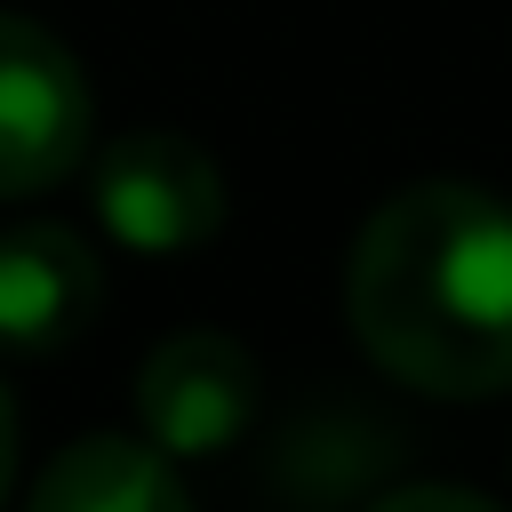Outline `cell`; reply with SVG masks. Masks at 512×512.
I'll return each mask as SVG.
<instances>
[{
    "instance_id": "cell-1",
    "label": "cell",
    "mask_w": 512,
    "mask_h": 512,
    "mask_svg": "<svg viewBox=\"0 0 512 512\" xmlns=\"http://www.w3.org/2000/svg\"><path fill=\"white\" fill-rule=\"evenodd\" d=\"M360 352L440 400L512 384V208L480 184L432 176L392 192L344 264Z\"/></svg>"
},
{
    "instance_id": "cell-2",
    "label": "cell",
    "mask_w": 512,
    "mask_h": 512,
    "mask_svg": "<svg viewBox=\"0 0 512 512\" xmlns=\"http://www.w3.org/2000/svg\"><path fill=\"white\" fill-rule=\"evenodd\" d=\"M96 216L136 256H184L216 240L224 224V176L216 160L176 128H128L96 160Z\"/></svg>"
},
{
    "instance_id": "cell-3",
    "label": "cell",
    "mask_w": 512,
    "mask_h": 512,
    "mask_svg": "<svg viewBox=\"0 0 512 512\" xmlns=\"http://www.w3.org/2000/svg\"><path fill=\"white\" fill-rule=\"evenodd\" d=\"M88 152V80L80 56L32 16L0 8V200L48 192Z\"/></svg>"
},
{
    "instance_id": "cell-4",
    "label": "cell",
    "mask_w": 512,
    "mask_h": 512,
    "mask_svg": "<svg viewBox=\"0 0 512 512\" xmlns=\"http://www.w3.org/2000/svg\"><path fill=\"white\" fill-rule=\"evenodd\" d=\"M256 400H264V376H256V352L224 328H176L144 352V376H136V416H144V440L168 448V456H224L240 448V432L256 424Z\"/></svg>"
},
{
    "instance_id": "cell-5",
    "label": "cell",
    "mask_w": 512,
    "mask_h": 512,
    "mask_svg": "<svg viewBox=\"0 0 512 512\" xmlns=\"http://www.w3.org/2000/svg\"><path fill=\"white\" fill-rule=\"evenodd\" d=\"M104 312V264L72 224H16L0 232V344L64 352Z\"/></svg>"
},
{
    "instance_id": "cell-6",
    "label": "cell",
    "mask_w": 512,
    "mask_h": 512,
    "mask_svg": "<svg viewBox=\"0 0 512 512\" xmlns=\"http://www.w3.org/2000/svg\"><path fill=\"white\" fill-rule=\"evenodd\" d=\"M24 512H192V496L168 448L128 440V432H88L32 480Z\"/></svg>"
},
{
    "instance_id": "cell-7",
    "label": "cell",
    "mask_w": 512,
    "mask_h": 512,
    "mask_svg": "<svg viewBox=\"0 0 512 512\" xmlns=\"http://www.w3.org/2000/svg\"><path fill=\"white\" fill-rule=\"evenodd\" d=\"M368 512H504V504L480 496V488H440V480H424V488H392V496H376Z\"/></svg>"
},
{
    "instance_id": "cell-8",
    "label": "cell",
    "mask_w": 512,
    "mask_h": 512,
    "mask_svg": "<svg viewBox=\"0 0 512 512\" xmlns=\"http://www.w3.org/2000/svg\"><path fill=\"white\" fill-rule=\"evenodd\" d=\"M8 480H16V400L0 384V504H8Z\"/></svg>"
}]
</instances>
